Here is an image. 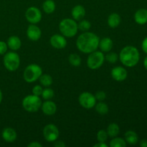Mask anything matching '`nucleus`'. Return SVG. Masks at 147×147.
I'll use <instances>...</instances> for the list:
<instances>
[{
  "label": "nucleus",
  "instance_id": "6e6552de",
  "mask_svg": "<svg viewBox=\"0 0 147 147\" xmlns=\"http://www.w3.org/2000/svg\"><path fill=\"white\" fill-rule=\"evenodd\" d=\"M79 103L86 109H90L95 107L96 104V98L95 96L88 92H84L79 96Z\"/></svg>",
  "mask_w": 147,
  "mask_h": 147
},
{
  "label": "nucleus",
  "instance_id": "4c0bfd02",
  "mask_svg": "<svg viewBox=\"0 0 147 147\" xmlns=\"http://www.w3.org/2000/svg\"><path fill=\"white\" fill-rule=\"evenodd\" d=\"M107 144H105V142H98V144H95L93 147H107Z\"/></svg>",
  "mask_w": 147,
  "mask_h": 147
},
{
  "label": "nucleus",
  "instance_id": "a878e982",
  "mask_svg": "<svg viewBox=\"0 0 147 147\" xmlns=\"http://www.w3.org/2000/svg\"><path fill=\"white\" fill-rule=\"evenodd\" d=\"M126 142L122 138L115 137L110 142L111 147H126Z\"/></svg>",
  "mask_w": 147,
  "mask_h": 147
},
{
  "label": "nucleus",
  "instance_id": "c756f323",
  "mask_svg": "<svg viewBox=\"0 0 147 147\" xmlns=\"http://www.w3.org/2000/svg\"><path fill=\"white\" fill-rule=\"evenodd\" d=\"M105 59L110 63H115L119 59V55L116 53H110L107 54L105 57Z\"/></svg>",
  "mask_w": 147,
  "mask_h": 147
},
{
  "label": "nucleus",
  "instance_id": "c85d7f7f",
  "mask_svg": "<svg viewBox=\"0 0 147 147\" xmlns=\"http://www.w3.org/2000/svg\"><path fill=\"white\" fill-rule=\"evenodd\" d=\"M78 29H80L81 31H88L90 28V27H91V24L88 20H82L78 24Z\"/></svg>",
  "mask_w": 147,
  "mask_h": 147
},
{
  "label": "nucleus",
  "instance_id": "393cba45",
  "mask_svg": "<svg viewBox=\"0 0 147 147\" xmlns=\"http://www.w3.org/2000/svg\"><path fill=\"white\" fill-rule=\"evenodd\" d=\"M69 62L73 66L78 67V66L80 65V64H81V58L78 54L73 53V54H70V56H69Z\"/></svg>",
  "mask_w": 147,
  "mask_h": 147
},
{
  "label": "nucleus",
  "instance_id": "f704fd0d",
  "mask_svg": "<svg viewBox=\"0 0 147 147\" xmlns=\"http://www.w3.org/2000/svg\"><path fill=\"white\" fill-rule=\"evenodd\" d=\"M142 47L143 51L147 54V37L146 38H144V40L143 42H142Z\"/></svg>",
  "mask_w": 147,
  "mask_h": 147
},
{
  "label": "nucleus",
  "instance_id": "c9c22d12",
  "mask_svg": "<svg viewBox=\"0 0 147 147\" xmlns=\"http://www.w3.org/2000/svg\"><path fill=\"white\" fill-rule=\"evenodd\" d=\"M41 144H40L39 142H31L30 144H28V147H42Z\"/></svg>",
  "mask_w": 147,
  "mask_h": 147
},
{
  "label": "nucleus",
  "instance_id": "6ab92c4d",
  "mask_svg": "<svg viewBox=\"0 0 147 147\" xmlns=\"http://www.w3.org/2000/svg\"><path fill=\"white\" fill-rule=\"evenodd\" d=\"M7 44L9 48L15 51V50H19L21 47L22 42L20 39L17 36H11V37H9Z\"/></svg>",
  "mask_w": 147,
  "mask_h": 147
},
{
  "label": "nucleus",
  "instance_id": "9b49d317",
  "mask_svg": "<svg viewBox=\"0 0 147 147\" xmlns=\"http://www.w3.org/2000/svg\"><path fill=\"white\" fill-rule=\"evenodd\" d=\"M50 44L56 49H63L67 45V40L63 36L60 34H54L50 38Z\"/></svg>",
  "mask_w": 147,
  "mask_h": 147
},
{
  "label": "nucleus",
  "instance_id": "ddd939ff",
  "mask_svg": "<svg viewBox=\"0 0 147 147\" xmlns=\"http://www.w3.org/2000/svg\"><path fill=\"white\" fill-rule=\"evenodd\" d=\"M42 34L41 30L37 26L34 24H31L28 27L27 30V35L30 40L37 41L40 38Z\"/></svg>",
  "mask_w": 147,
  "mask_h": 147
},
{
  "label": "nucleus",
  "instance_id": "a211bd4d",
  "mask_svg": "<svg viewBox=\"0 0 147 147\" xmlns=\"http://www.w3.org/2000/svg\"><path fill=\"white\" fill-rule=\"evenodd\" d=\"M113 46V40L109 37H104L99 41L98 47L103 52H110L112 50Z\"/></svg>",
  "mask_w": 147,
  "mask_h": 147
},
{
  "label": "nucleus",
  "instance_id": "72a5a7b5",
  "mask_svg": "<svg viewBox=\"0 0 147 147\" xmlns=\"http://www.w3.org/2000/svg\"><path fill=\"white\" fill-rule=\"evenodd\" d=\"M8 46L4 41H0V55H4L7 51Z\"/></svg>",
  "mask_w": 147,
  "mask_h": 147
},
{
  "label": "nucleus",
  "instance_id": "e433bc0d",
  "mask_svg": "<svg viewBox=\"0 0 147 147\" xmlns=\"http://www.w3.org/2000/svg\"><path fill=\"white\" fill-rule=\"evenodd\" d=\"M54 146L56 147H65V144L63 142H62V141H58V142H55Z\"/></svg>",
  "mask_w": 147,
  "mask_h": 147
},
{
  "label": "nucleus",
  "instance_id": "5701e85b",
  "mask_svg": "<svg viewBox=\"0 0 147 147\" xmlns=\"http://www.w3.org/2000/svg\"><path fill=\"white\" fill-rule=\"evenodd\" d=\"M120 131L119 125L115 123H110L107 128V134L110 137H116Z\"/></svg>",
  "mask_w": 147,
  "mask_h": 147
},
{
  "label": "nucleus",
  "instance_id": "7c9ffc66",
  "mask_svg": "<svg viewBox=\"0 0 147 147\" xmlns=\"http://www.w3.org/2000/svg\"><path fill=\"white\" fill-rule=\"evenodd\" d=\"M107 131L104 130H100L97 134V139L98 142H106L108 139Z\"/></svg>",
  "mask_w": 147,
  "mask_h": 147
},
{
  "label": "nucleus",
  "instance_id": "423d86ee",
  "mask_svg": "<svg viewBox=\"0 0 147 147\" xmlns=\"http://www.w3.org/2000/svg\"><path fill=\"white\" fill-rule=\"evenodd\" d=\"M3 61H4V67L9 71H15L20 67V56L17 53H14V52L6 53Z\"/></svg>",
  "mask_w": 147,
  "mask_h": 147
},
{
  "label": "nucleus",
  "instance_id": "f03ea898",
  "mask_svg": "<svg viewBox=\"0 0 147 147\" xmlns=\"http://www.w3.org/2000/svg\"><path fill=\"white\" fill-rule=\"evenodd\" d=\"M139 52L134 46H126L123 47L119 55V59L123 65L126 67H134L139 63Z\"/></svg>",
  "mask_w": 147,
  "mask_h": 147
},
{
  "label": "nucleus",
  "instance_id": "a19ab883",
  "mask_svg": "<svg viewBox=\"0 0 147 147\" xmlns=\"http://www.w3.org/2000/svg\"><path fill=\"white\" fill-rule=\"evenodd\" d=\"M1 100H2V93H1V90H0V103H1Z\"/></svg>",
  "mask_w": 147,
  "mask_h": 147
},
{
  "label": "nucleus",
  "instance_id": "b1692460",
  "mask_svg": "<svg viewBox=\"0 0 147 147\" xmlns=\"http://www.w3.org/2000/svg\"><path fill=\"white\" fill-rule=\"evenodd\" d=\"M96 111L100 115H105L109 112V107L106 103L100 101L98 103L96 104Z\"/></svg>",
  "mask_w": 147,
  "mask_h": 147
},
{
  "label": "nucleus",
  "instance_id": "f257e3e1",
  "mask_svg": "<svg viewBox=\"0 0 147 147\" xmlns=\"http://www.w3.org/2000/svg\"><path fill=\"white\" fill-rule=\"evenodd\" d=\"M99 41V37L96 34L86 32L78 37L76 45L80 52L86 54H90L97 50L98 47Z\"/></svg>",
  "mask_w": 147,
  "mask_h": 147
},
{
  "label": "nucleus",
  "instance_id": "0eeeda50",
  "mask_svg": "<svg viewBox=\"0 0 147 147\" xmlns=\"http://www.w3.org/2000/svg\"><path fill=\"white\" fill-rule=\"evenodd\" d=\"M105 60V56L102 52L94 51L90 53L87 60L88 67L92 70H96L102 66Z\"/></svg>",
  "mask_w": 147,
  "mask_h": 147
},
{
  "label": "nucleus",
  "instance_id": "39448f33",
  "mask_svg": "<svg viewBox=\"0 0 147 147\" xmlns=\"http://www.w3.org/2000/svg\"><path fill=\"white\" fill-rule=\"evenodd\" d=\"M42 73L41 67L37 64L27 66L24 71V79L27 83H33L40 78Z\"/></svg>",
  "mask_w": 147,
  "mask_h": 147
},
{
  "label": "nucleus",
  "instance_id": "2eb2a0df",
  "mask_svg": "<svg viewBox=\"0 0 147 147\" xmlns=\"http://www.w3.org/2000/svg\"><path fill=\"white\" fill-rule=\"evenodd\" d=\"M1 136L5 142H8V143H12L17 139V133L14 129H11V128H5L2 131Z\"/></svg>",
  "mask_w": 147,
  "mask_h": 147
},
{
  "label": "nucleus",
  "instance_id": "1a4fd4ad",
  "mask_svg": "<svg viewBox=\"0 0 147 147\" xmlns=\"http://www.w3.org/2000/svg\"><path fill=\"white\" fill-rule=\"evenodd\" d=\"M43 136L47 142H55L59 136L58 129L54 124H47L43 129Z\"/></svg>",
  "mask_w": 147,
  "mask_h": 147
},
{
  "label": "nucleus",
  "instance_id": "20e7f679",
  "mask_svg": "<svg viewBox=\"0 0 147 147\" xmlns=\"http://www.w3.org/2000/svg\"><path fill=\"white\" fill-rule=\"evenodd\" d=\"M42 101L39 96L29 95L22 100V106L27 111L34 113L41 108Z\"/></svg>",
  "mask_w": 147,
  "mask_h": 147
},
{
  "label": "nucleus",
  "instance_id": "58836bf2",
  "mask_svg": "<svg viewBox=\"0 0 147 147\" xmlns=\"http://www.w3.org/2000/svg\"><path fill=\"white\" fill-rule=\"evenodd\" d=\"M139 145L142 147H147V139H142L139 143Z\"/></svg>",
  "mask_w": 147,
  "mask_h": 147
},
{
  "label": "nucleus",
  "instance_id": "2f4dec72",
  "mask_svg": "<svg viewBox=\"0 0 147 147\" xmlns=\"http://www.w3.org/2000/svg\"><path fill=\"white\" fill-rule=\"evenodd\" d=\"M42 90H43L42 88L40 86L37 85V86H35L32 88V93H33V95H34V96H40L42 95Z\"/></svg>",
  "mask_w": 147,
  "mask_h": 147
},
{
  "label": "nucleus",
  "instance_id": "dca6fc26",
  "mask_svg": "<svg viewBox=\"0 0 147 147\" xmlns=\"http://www.w3.org/2000/svg\"><path fill=\"white\" fill-rule=\"evenodd\" d=\"M134 20L137 24H145L147 23V9H139L134 14Z\"/></svg>",
  "mask_w": 147,
  "mask_h": 147
},
{
  "label": "nucleus",
  "instance_id": "4be33fe9",
  "mask_svg": "<svg viewBox=\"0 0 147 147\" xmlns=\"http://www.w3.org/2000/svg\"><path fill=\"white\" fill-rule=\"evenodd\" d=\"M42 9L47 14H51L55 10V3L53 0H46L42 4Z\"/></svg>",
  "mask_w": 147,
  "mask_h": 147
},
{
  "label": "nucleus",
  "instance_id": "473e14b6",
  "mask_svg": "<svg viewBox=\"0 0 147 147\" xmlns=\"http://www.w3.org/2000/svg\"><path fill=\"white\" fill-rule=\"evenodd\" d=\"M95 97L97 100H98L99 101H103L106 97V95L105 93V92L102 91V90H100V91H98L97 93L95 95Z\"/></svg>",
  "mask_w": 147,
  "mask_h": 147
},
{
  "label": "nucleus",
  "instance_id": "cd10ccee",
  "mask_svg": "<svg viewBox=\"0 0 147 147\" xmlns=\"http://www.w3.org/2000/svg\"><path fill=\"white\" fill-rule=\"evenodd\" d=\"M41 96L45 100H50V99L53 98L54 96V91L51 88H46L42 90Z\"/></svg>",
  "mask_w": 147,
  "mask_h": 147
},
{
  "label": "nucleus",
  "instance_id": "9d476101",
  "mask_svg": "<svg viewBox=\"0 0 147 147\" xmlns=\"http://www.w3.org/2000/svg\"><path fill=\"white\" fill-rule=\"evenodd\" d=\"M25 17L29 22L32 24H37L40 22L42 19V13L38 8L31 7L27 9L25 12Z\"/></svg>",
  "mask_w": 147,
  "mask_h": 147
},
{
  "label": "nucleus",
  "instance_id": "ea45409f",
  "mask_svg": "<svg viewBox=\"0 0 147 147\" xmlns=\"http://www.w3.org/2000/svg\"><path fill=\"white\" fill-rule=\"evenodd\" d=\"M144 65L145 68L147 70V56L146 57H145L144 60Z\"/></svg>",
  "mask_w": 147,
  "mask_h": 147
},
{
  "label": "nucleus",
  "instance_id": "aec40b11",
  "mask_svg": "<svg viewBox=\"0 0 147 147\" xmlns=\"http://www.w3.org/2000/svg\"><path fill=\"white\" fill-rule=\"evenodd\" d=\"M121 17L117 13H112L108 18V24L111 28H116L120 24Z\"/></svg>",
  "mask_w": 147,
  "mask_h": 147
},
{
  "label": "nucleus",
  "instance_id": "f8f14e48",
  "mask_svg": "<svg viewBox=\"0 0 147 147\" xmlns=\"http://www.w3.org/2000/svg\"><path fill=\"white\" fill-rule=\"evenodd\" d=\"M111 76L116 81H123L127 78V71L121 66L115 67L111 70Z\"/></svg>",
  "mask_w": 147,
  "mask_h": 147
},
{
  "label": "nucleus",
  "instance_id": "bb28decb",
  "mask_svg": "<svg viewBox=\"0 0 147 147\" xmlns=\"http://www.w3.org/2000/svg\"><path fill=\"white\" fill-rule=\"evenodd\" d=\"M39 79H40V83L42 86H45V87H48V86H51L52 83H53V78H52L50 75H41Z\"/></svg>",
  "mask_w": 147,
  "mask_h": 147
},
{
  "label": "nucleus",
  "instance_id": "4468645a",
  "mask_svg": "<svg viewBox=\"0 0 147 147\" xmlns=\"http://www.w3.org/2000/svg\"><path fill=\"white\" fill-rule=\"evenodd\" d=\"M42 111L43 113L47 116H52L56 113L57 111V106L53 101L47 100V101L44 102L41 106Z\"/></svg>",
  "mask_w": 147,
  "mask_h": 147
},
{
  "label": "nucleus",
  "instance_id": "f3484780",
  "mask_svg": "<svg viewBox=\"0 0 147 147\" xmlns=\"http://www.w3.org/2000/svg\"><path fill=\"white\" fill-rule=\"evenodd\" d=\"M72 17H73L75 20L80 21L83 17H85L86 14V9L84 7L81 5H76L72 9L71 11Z\"/></svg>",
  "mask_w": 147,
  "mask_h": 147
},
{
  "label": "nucleus",
  "instance_id": "7ed1b4c3",
  "mask_svg": "<svg viewBox=\"0 0 147 147\" xmlns=\"http://www.w3.org/2000/svg\"><path fill=\"white\" fill-rule=\"evenodd\" d=\"M60 31L65 37H73L77 34L78 27L75 20L72 19H64L59 24Z\"/></svg>",
  "mask_w": 147,
  "mask_h": 147
},
{
  "label": "nucleus",
  "instance_id": "412c9836",
  "mask_svg": "<svg viewBox=\"0 0 147 147\" xmlns=\"http://www.w3.org/2000/svg\"><path fill=\"white\" fill-rule=\"evenodd\" d=\"M125 139L128 144L131 145L136 144L139 141L138 135L134 131H128L125 134Z\"/></svg>",
  "mask_w": 147,
  "mask_h": 147
}]
</instances>
